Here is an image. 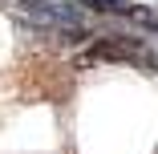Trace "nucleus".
I'll use <instances>...</instances> for the list:
<instances>
[{"mask_svg":"<svg viewBox=\"0 0 158 154\" xmlns=\"http://www.w3.org/2000/svg\"><path fill=\"white\" fill-rule=\"evenodd\" d=\"M0 12L12 16L24 33L57 37V41H85L89 24L69 0H0Z\"/></svg>","mask_w":158,"mask_h":154,"instance_id":"1","label":"nucleus"},{"mask_svg":"<svg viewBox=\"0 0 158 154\" xmlns=\"http://www.w3.org/2000/svg\"><path fill=\"white\" fill-rule=\"evenodd\" d=\"M142 57H146V45L130 37H114V41H98L85 61H142Z\"/></svg>","mask_w":158,"mask_h":154,"instance_id":"2","label":"nucleus"},{"mask_svg":"<svg viewBox=\"0 0 158 154\" xmlns=\"http://www.w3.org/2000/svg\"><path fill=\"white\" fill-rule=\"evenodd\" d=\"M77 4L93 8V12H114V16H138V8H130L126 0H77Z\"/></svg>","mask_w":158,"mask_h":154,"instance_id":"3","label":"nucleus"}]
</instances>
